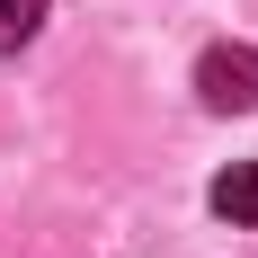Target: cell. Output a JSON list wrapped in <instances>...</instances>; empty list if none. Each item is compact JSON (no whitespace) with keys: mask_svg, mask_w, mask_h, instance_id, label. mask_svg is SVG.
<instances>
[{"mask_svg":"<svg viewBox=\"0 0 258 258\" xmlns=\"http://www.w3.org/2000/svg\"><path fill=\"white\" fill-rule=\"evenodd\" d=\"M196 98H205L214 116H249V107H258V45H205Z\"/></svg>","mask_w":258,"mask_h":258,"instance_id":"cell-1","label":"cell"},{"mask_svg":"<svg viewBox=\"0 0 258 258\" xmlns=\"http://www.w3.org/2000/svg\"><path fill=\"white\" fill-rule=\"evenodd\" d=\"M214 214H223V223H258V160H232V169L214 178Z\"/></svg>","mask_w":258,"mask_h":258,"instance_id":"cell-2","label":"cell"},{"mask_svg":"<svg viewBox=\"0 0 258 258\" xmlns=\"http://www.w3.org/2000/svg\"><path fill=\"white\" fill-rule=\"evenodd\" d=\"M36 27H45V0H0V53H18Z\"/></svg>","mask_w":258,"mask_h":258,"instance_id":"cell-3","label":"cell"}]
</instances>
